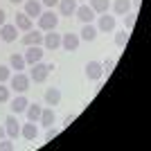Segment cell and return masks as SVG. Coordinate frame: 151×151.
Listing matches in <instances>:
<instances>
[{"label":"cell","instance_id":"obj_14","mask_svg":"<svg viewBox=\"0 0 151 151\" xmlns=\"http://www.w3.org/2000/svg\"><path fill=\"white\" fill-rule=\"evenodd\" d=\"M97 29H99V32H113L115 29V16L101 14V16H99V23H97Z\"/></svg>","mask_w":151,"mask_h":151},{"label":"cell","instance_id":"obj_20","mask_svg":"<svg viewBox=\"0 0 151 151\" xmlns=\"http://www.w3.org/2000/svg\"><path fill=\"white\" fill-rule=\"evenodd\" d=\"M9 68L16 70V72H23V70L27 68L25 57H23V54H12V59H9Z\"/></svg>","mask_w":151,"mask_h":151},{"label":"cell","instance_id":"obj_34","mask_svg":"<svg viewBox=\"0 0 151 151\" xmlns=\"http://www.w3.org/2000/svg\"><path fill=\"white\" fill-rule=\"evenodd\" d=\"M72 122H75V115H68V117L63 120V126H70V124H72Z\"/></svg>","mask_w":151,"mask_h":151},{"label":"cell","instance_id":"obj_23","mask_svg":"<svg viewBox=\"0 0 151 151\" xmlns=\"http://www.w3.org/2000/svg\"><path fill=\"white\" fill-rule=\"evenodd\" d=\"M54 120H57V117H54V111H52V108H43V111H41V117H38V122H41L45 129L54 124Z\"/></svg>","mask_w":151,"mask_h":151},{"label":"cell","instance_id":"obj_36","mask_svg":"<svg viewBox=\"0 0 151 151\" xmlns=\"http://www.w3.org/2000/svg\"><path fill=\"white\" fill-rule=\"evenodd\" d=\"M5 135H7V131H5V126H0V140L5 138Z\"/></svg>","mask_w":151,"mask_h":151},{"label":"cell","instance_id":"obj_5","mask_svg":"<svg viewBox=\"0 0 151 151\" xmlns=\"http://www.w3.org/2000/svg\"><path fill=\"white\" fill-rule=\"evenodd\" d=\"M79 43H81L79 34H72V32H68V34H61V47H63L65 52H77Z\"/></svg>","mask_w":151,"mask_h":151},{"label":"cell","instance_id":"obj_30","mask_svg":"<svg viewBox=\"0 0 151 151\" xmlns=\"http://www.w3.org/2000/svg\"><path fill=\"white\" fill-rule=\"evenodd\" d=\"M59 131H61V129H54V126H47V133H45V140H47V142H52V140H54V138L59 135Z\"/></svg>","mask_w":151,"mask_h":151},{"label":"cell","instance_id":"obj_24","mask_svg":"<svg viewBox=\"0 0 151 151\" xmlns=\"http://www.w3.org/2000/svg\"><path fill=\"white\" fill-rule=\"evenodd\" d=\"M108 7H111L108 0H90V9H93L95 14H106Z\"/></svg>","mask_w":151,"mask_h":151},{"label":"cell","instance_id":"obj_21","mask_svg":"<svg viewBox=\"0 0 151 151\" xmlns=\"http://www.w3.org/2000/svg\"><path fill=\"white\" fill-rule=\"evenodd\" d=\"M41 111H43V106H41V104H27V108H25V113H27V120H29V122H36V124H38Z\"/></svg>","mask_w":151,"mask_h":151},{"label":"cell","instance_id":"obj_1","mask_svg":"<svg viewBox=\"0 0 151 151\" xmlns=\"http://www.w3.org/2000/svg\"><path fill=\"white\" fill-rule=\"evenodd\" d=\"M50 70H54V65L52 63H43V61H38L32 65L29 70V79L34 83H43L45 79H47V75H50Z\"/></svg>","mask_w":151,"mask_h":151},{"label":"cell","instance_id":"obj_26","mask_svg":"<svg viewBox=\"0 0 151 151\" xmlns=\"http://www.w3.org/2000/svg\"><path fill=\"white\" fill-rule=\"evenodd\" d=\"M126 41H129V29H120L115 34V45H117V47H124Z\"/></svg>","mask_w":151,"mask_h":151},{"label":"cell","instance_id":"obj_32","mask_svg":"<svg viewBox=\"0 0 151 151\" xmlns=\"http://www.w3.org/2000/svg\"><path fill=\"white\" fill-rule=\"evenodd\" d=\"M41 5H43V7H50V9H52L54 5H59V0H41Z\"/></svg>","mask_w":151,"mask_h":151},{"label":"cell","instance_id":"obj_8","mask_svg":"<svg viewBox=\"0 0 151 151\" xmlns=\"http://www.w3.org/2000/svg\"><path fill=\"white\" fill-rule=\"evenodd\" d=\"M86 77L93 79V81H99L104 77V70H101V63L99 61H88L86 63Z\"/></svg>","mask_w":151,"mask_h":151},{"label":"cell","instance_id":"obj_37","mask_svg":"<svg viewBox=\"0 0 151 151\" xmlns=\"http://www.w3.org/2000/svg\"><path fill=\"white\" fill-rule=\"evenodd\" d=\"M9 2H14V5H18V2H25V0H9Z\"/></svg>","mask_w":151,"mask_h":151},{"label":"cell","instance_id":"obj_33","mask_svg":"<svg viewBox=\"0 0 151 151\" xmlns=\"http://www.w3.org/2000/svg\"><path fill=\"white\" fill-rule=\"evenodd\" d=\"M140 2H142V0H131V12H138V9H140Z\"/></svg>","mask_w":151,"mask_h":151},{"label":"cell","instance_id":"obj_10","mask_svg":"<svg viewBox=\"0 0 151 151\" xmlns=\"http://www.w3.org/2000/svg\"><path fill=\"white\" fill-rule=\"evenodd\" d=\"M20 41H23V45H43V34H41V29L38 32H34V29H29V32H25V34H23V38H20Z\"/></svg>","mask_w":151,"mask_h":151},{"label":"cell","instance_id":"obj_28","mask_svg":"<svg viewBox=\"0 0 151 151\" xmlns=\"http://www.w3.org/2000/svg\"><path fill=\"white\" fill-rule=\"evenodd\" d=\"M135 16H138L135 12L124 14V25H126V29H129V32H131V29H133V25H135Z\"/></svg>","mask_w":151,"mask_h":151},{"label":"cell","instance_id":"obj_29","mask_svg":"<svg viewBox=\"0 0 151 151\" xmlns=\"http://www.w3.org/2000/svg\"><path fill=\"white\" fill-rule=\"evenodd\" d=\"M9 77H12V68L9 65H0V83L9 81Z\"/></svg>","mask_w":151,"mask_h":151},{"label":"cell","instance_id":"obj_17","mask_svg":"<svg viewBox=\"0 0 151 151\" xmlns=\"http://www.w3.org/2000/svg\"><path fill=\"white\" fill-rule=\"evenodd\" d=\"M0 38L5 41V43H12L16 41V25H0Z\"/></svg>","mask_w":151,"mask_h":151},{"label":"cell","instance_id":"obj_3","mask_svg":"<svg viewBox=\"0 0 151 151\" xmlns=\"http://www.w3.org/2000/svg\"><path fill=\"white\" fill-rule=\"evenodd\" d=\"M12 79V90H16V93H27L29 90V75H25V72H16L14 77H9Z\"/></svg>","mask_w":151,"mask_h":151},{"label":"cell","instance_id":"obj_27","mask_svg":"<svg viewBox=\"0 0 151 151\" xmlns=\"http://www.w3.org/2000/svg\"><path fill=\"white\" fill-rule=\"evenodd\" d=\"M9 97H12V88L5 86V83H0V104H7Z\"/></svg>","mask_w":151,"mask_h":151},{"label":"cell","instance_id":"obj_16","mask_svg":"<svg viewBox=\"0 0 151 151\" xmlns=\"http://www.w3.org/2000/svg\"><path fill=\"white\" fill-rule=\"evenodd\" d=\"M16 29H20V32H29L32 29V18L27 16L25 12H20V14H16Z\"/></svg>","mask_w":151,"mask_h":151},{"label":"cell","instance_id":"obj_12","mask_svg":"<svg viewBox=\"0 0 151 151\" xmlns=\"http://www.w3.org/2000/svg\"><path fill=\"white\" fill-rule=\"evenodd\" d=\"M75 9H77V0H59V14L70 18L75 16Z\"/></svg>","mask_w":151,"mask_h":151},{"label":"cell","instance_id":"obj_11","mask_svg":"<svg viewBox=\"0 0 151 151\" xmlns=\"http://www.w3.org/2000/svg\"><path fill=\"white\" fill-rule=\"evenodd\" d=\"M25 14L29 16L32 20L38 18V16L43 14V5H41V0H27V2H25Z\"/></svg>","mask_w":151,"mask_h":151},{"label":"cell","instance_id":"obj_4","mask_svg":"<svg viewBox=\"0 0 151 151\" xmlns=\"http://www.w3.org/2000/svg\"><path fill=\"white\" fill-rule=\"evenodd\" d=\"M43 45H27V50H25V63L27 65H34V63H38L41 59H43Z\"/></svg>","mask_w":151,"mask_h":151},{"label":"cell","instance_id":"obj_13","mask_svg":"<svg viewBox=\"0 0 151 151\" xmlns=\"http://www.w3.org/2000/svg\"><path fill=\"white\" fill-rule=\"evenodd\" d=\"M20 135L27 140V142H34L38 135V129H36V122H27V124H23V129H20Z\"/></svg>","mask_w":151,"mask_h":151},{"label":"cell","instance_id":"obj_25","mask_svg":"<svg viewBox=\"0 0 151 151\" xmlns=\"http://www.w3.org/2000/svg\"><path fill=\"white\" fill-rule=\"evenodd\" d=\"M115 65H117V57H108L106 61L101 63V70H104V75H111L115 70Z\"/></svg>","mask_w":151,"mask_h":151},{"label":"cell","instance_id":"obj_15","mask_svg":"<svg viewBox=\"0 0 151 151\" xmlns=\"http://www.w3.org/2000/svg\"><path fill=\"white\" fill-rule=\"evenodd\" d=\"M27 104H29V99L25 97V93H20L18 97H16V99H12V111H14V115H18V113H25Z\"/></svg>","mask_w":151,"mask_h":151},{"label":"cell","instance_id":"obj_22","mask_svg":"<svg viewBox=\"0 0 151 151\" xmlns=\"http://www.w3.org/2000/svg\"><path fill=\"white\" fill-rule=\"evenodd\" d=\"M113 12L117 16H124V14L131 12V0H115L113 2Z\"/></svg>","mask_w":151,"mask_h":151},{"label":"cell","instance_id":"obj_2","mask_svg":"<svg viewBox=\"0 0 151 151\" xmlns=\"http://www.w3.org/2000/svg\"><path fill=\"white\" fill-rule=\"evenodd\" d=\"M59 25V16L54 12H43L41 16H38V29L41 32H50V29H57Z\"/></svg>","mask_w":151,"mask_h":151},{"label":"cell","instance_id":"obj_19","mask_svg":"<svg viewBox=\"0 0 151 151\" xmlns=\"http://www.w3.org/2000/svg\"><path fill=\"white\" fill-rule=\"evenodd\" d=\"M61 101V90L59 88H47L45 90V104L47 106H59Z\"/></svg>","mask_w":151,"mask_h":151},{"label":"cell","instance_id":"obj_6","mask_svg":"<svg viewBox=\"0 0 151 151\" xmlns=\"http://www.w3.org/2000/svg\"><path fill=\"white\" fill-rule=\"evenodd\" d=\"M43 47L45 50H59L61 47V34L50 29V34H43Z\"/></svg>","mask_w":151,"mask_h":151},{"label":"cell","instance_id":"obj_18","mask_svg":"<svg viewBox=\"0 0 151 151\" xmlns=\"http://www.w3.org/2000/svg\"><path fill=\"white\" fill-rule=\"evenodd\" d=\"M97 34H99V29H97L93 23H83L81 36H79V38H83V41H95V38H97Z\"/></svg>","mask_w":151,"mask_h":151},{"label":"cell","instance_id":"obj_7","mask_svg":"<svg viewBox=\"0 0 151 151\" xmlns=\"http://www.w3.org/2000/svg\"><path fill=\"white\" fill-rule=\"evenodd\" d=\"M5 131L12 140L20 135V124H18V120H16V115H7L5 117Z\"/></svg>","mask_w":151,"mask_h":151},{"label":"cell","instance_id":"obj_9","mask_svg":"<svg viewBox=\"0 0 151 151\" xmlns=\"http://www.w3.org/2000/svg\"><path fill=\"white\" fill-rule=\"evenodd\" d=\"M75 16L81 20V23H93L95 20V12L90 9V5H77Z\"/></svg>","mask_w":151,"mask_h":151},{"label":"cell","instance_id":"obj_35","mask_svg":"<svg viewBox=\"0 0 151 151\" xmlns=\"http://www.w3.org/2000/svg\"><path fill=\"white\" fill-rule=\"evenodd\" d=\"M5 18H7V14H5V9L0 7V25H5Z\"/></svg>","mask_w":151,"mask_h":151},{"label":"cell","instance_id":"obj_31","mask_svg":"<svg viewBox=\"0 0 151 151\" xmlns=\"http://www.w3.org/2000/svg\"><path fill=\"white\" fill-rule=\"evenodd\" d=\"M12 149H14V142H12V138H9V140H5V138L0 140V151H12Z\"/></svg>","mask_w":151,"mask_h":151}]
</instances>
